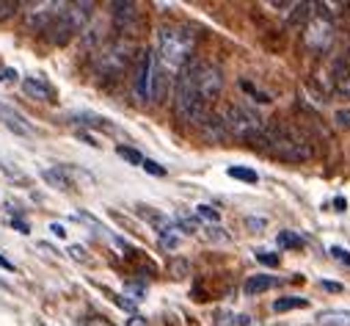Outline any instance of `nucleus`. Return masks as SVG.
Instances as JSON below:
<instances>
[{
	"label": "nucleus",
	"mask_w": 350,
	"mask_h": 326,
	"mask_svg": "<svg viewBox=\"0 0 350 326\" xmlns=\"http://www.w3.org/2000/svg\"><path fill=\"white\" fill-rule=\"evenodd\" d=\"M193 47H196V31L185 23H163L157 28V55H154V64L165 72V75H174L191 61L193 55Z\"/></svg>",
	"instance_id": "1"
},
{
	"label": "nucleus",
	"mask_w": 350,
	"mask_h": 326,
	"mask_svg": "<svg viewBox=\"0 0 350 326\" xmlns=\"http://www.w3.org/2000/svg\"><path fill=\"white\" fill-rule=\"evenodd\" d=\"M262 141H265V149L279 158V160H287V163H306L314 149L306 138V133L287 122V119H273V122H265V130H262Z\"/></svg>",
	"instance_id": "2"
},
{
	"label": "nucleus",
	"mask_w": 350,
	"mask_h": 326,
	"mask_svg": "<svg viewBox=\"0 0 350 326\" xmlns=\"http://www.w3.org/2000/svg\"><path fill=\"white\" fill-rule=\"evenodd\" d=\"M174 114H177L180 122L185 125H202L204 116L210 114V105L199 97L196 86H193V77H191V69L188 64L177 72V77H174Z\"/></svg>",
	"instance_id": "3"
},
{
	"label": "nucleus",
	"mask_w": 350,
	"mask_h": 326,
	"mask_svg": "<svg viewBox=\"0 0 350 326\" xmlns=\"http://www.w3.org/2000/svg\"><path fill=\"white\" fill-rule=\"evenodd\" d=\"M229 138H245L251 141L254 147H262L265 149V141H262V130H265V122L259 119L256 111H251L248 105H240V103H229L218 111Z\"/></svg>",
	"instance_id": "4"
},
{
	"label": "nucleus",
	"mask_w": 350,
	"mask_h": 326,
	"mask_svg": "<svg viewBox=\"0 0 350 326\" xmlns=\"http://www.w3.org/2000/svg\"><path fill=\"white\" fill-rule=\"evenodd\" d=\"M92 14H94V3H89V0H83V3H64L58 17L53 20V25L44 31L47 42L58 45V47L66 45L72 36L85 31V25L92 23Z\"/></svg>",
	"instance_id": "5"
},
{
	"label": "nucleus",
	"mask_w": 350,
	"mask_h": 326,
	"mask_svg": "<svg viewBox=\"0 0 350 326\" xmlns=\"http://www.w3.org/2000/svg\"><path fill=\"white\" fill-rule=\"evenodd\" d=\"M133 58H135V42L116 36V39L105 42L100 50H94L92 66L103 77H116V75H122L133 64Z\"/></svg>",
	"instance_id": "6"
},
{
	"label": "nucleus",
	"mask_w": 350,
	"mask_h": 326,
	"mask_svg": "<svg viewBox=\"0 0 350 326\" xmlns=\"http://www.w3.org/2000/svg\"><path fill=\"white\" fill-rule=\"evenodd\" d=\"M314 9L317 12H312V17L306 20V25L301 31V39L312 53H328V47L334 45L336 28H334V20L328 17L325 6H314Z\"/></svg>",
	"instance_id": "7"
},
{
	"label": "nucleus",
	"mask_w": 350,
	"mask_h": 326,
	"mask_svg": "<svg viewBox=\"0 0 350 326\" xmlns=\"http://www.w3.org/2000/svg\"><path fill=\"white\" fill-rule=\"evenodd\" d=\"M188 69H191V77H193V86H196L199 97L207 105L215 103L221 97V92H224V75H221V69L215 64L199 61V58H191L188 61Z\"/></svg>",
	"instance_id": "8"
},
{
	"label": "nucleus",
	"mask_w": 350,
	"mask_h": 326,
	"mask_svg": "<svg viewBox=\"0 0 350 326\" xmlns=\"http://www.w3.org/2000/svg\"><path fill=\"white\" fill-rule=\"evenodd\" d=\"M111 20H113V31L122 39H135L144 28V17H141L138 6L130 3V0H116V3H111Z\"/></svg>",
	"instance_id": "9"
},
{
	"label": "nucleus",
	"mask_w": 350,
	"mask_h": 326,
	"mask_svg": "<svg viewBox=\"0 0 350 326\" xmlns=\"http://www.w3.org/2000/svg\"><path fill=\"white\" fill-rule=\"evenodd\" d=\"M64 9V3H55V0H36V3H25L23 12V28L31 34H44L53 20L58 17V12Z\"/></svg>",
	"instance_id": "10"
},
{
	"label": "nucleus",
	"mask_w": 350,
	"mask_h": 326,
	"mask_svg": "<svg viewBox=\"0 0 350 326\" xmlns=\"http://www.w3.org/2000/svg\"><path fill=\"white\" fill-rule=\"evenodd\" d=\"M152 72H154V53L144 50L135 64V77H133V92L141 103L152 100Z\"/></svg>",
	"instance_id": "11"
},
{
	"label": "nucleus",
	"mask_w": 350,
	"mask_h": 326,
	"mask_svg": "<svg viewBox=\"0 0 350 326\" xmlns=\"http://www.w3.org/2000/svg\"><path fill=\"white\" fill-rule=\"evenodd\" d=\"M0 122L17 136H33V127L28 125V119L20 111H14L12 105H6V103H0Z\"/></svg>",
	"instance_id": "12"
},
{
	"label": "nucleus",
	"mask_w": 350,
	"mask_h": 326,
	"mask_svg": "<svg viewBox=\"0 0 350 326\" xmlns=\"http://www.w3.org/2000/svg\"><path fill=\"white\" fill-rule=\"evenodd\" d=\"M199 133H202L207 141H213V144L229 141V133H226V127H224V122H221V116H218L215 111H210V114L204 116V122L199 125Z\"/></svg>",
	"instance_id": "13"
},
{
	"label": "nucleus",
	"mask_w": 350,
	"mask_h": 326,
	"mask_svg": "<svg viewBox=\"0 0 350 326\" xmlns=\"http://www.w3.org/2000/svg\"><path fill=\"white\" fill-rule=\"evenodd\" d=\"M279 285V277H268V274H254L243 282V293L245 296H259V293H268Z\"/></svg>",
	"instance_id": "14"
},
{
	"label": "nucleus",
	"mask_w": 350,
	"mask_h": 326,
	"mask_svg": "<svg viewBox=\"0 0 350 326\" xmlns=\"http://www.w3.org/2000/svg\"><path fill=\"white\" fill-rule=\"evenodd\" d=\"M23 92H25L31 100H42V103H50V100H53V89L44 84L42 77H25V80H23Z\"/></svg>",
	"instance_id": "15"
},
{
	"label": "nucleus",
	"mask_w": 350,
	"mask_h": 326,
	"mask_svg": "<svg viewBox=\"0 0 350 326\" xmlns=\"http://www.w3.org/2000/svg\"><path fill=\"white\" fill-rule=\"evenodd\" d=\"M103 45H105V28H103V23L85 25V31H83V47L85 50H100Z\"/></svg>",
	"instance_id": "16"
},
{
	"label": "nucleus",
	"mask_w": 350,
	"mask_h": 326,
	"mask_svg": "<svg viewBox=\"0 0 350 326\" xmlns=\"http://www.w3.org/2000/svg\"><path fill=\"white\" fill-rule=\"evenodd\" d=\"M317 326H350V310H323Z\"/></svg>",
	"instance_id": "17"
},
{
	"label": "nucleus",
	"mask_w": 350,
	"mask_h": 326,
	"mask_svg": "<svg viewBox=\"0 0 350 326\" xmlns=\"http://www.w3.org/2000/svg\"><path fill=\"white\" fill-rule=\"evenodd\" d=\"M168 277L171 279H188L191 277V260L188 258H183V255H174L171 260H168Z\"/></svg>",
	"instance_id": "18"
},
{
	"label": "nucleus",
	"mask_w": 350,
	"mask_h": 326,
	"mask_svg": "<svg viewBox=\"0 0 350 326\" xmlns=\"http://www.w3.org/2000/svg\"><path fill=\"white\" fill-rule=\"evenodd\" d=\"M42 177L53 188H58V191H69L72 188V180H69V172L66 169H42Z\"/></svg>",
	"instance_id": "19"
},
{
	"label": "nucleus",
	"mask_w": 350,
	"mask_h": 326,
	"mask_svg": "<svg viewBox=\"0 0 350 326\" xmlns=\"http://www.w3.org/2000/svg\"><path fill=\"white\" fill-rule=\"evenodd\" d=\"M309 307V299L304 296H282L273 301V312H290V310H306Z\"/></svg>",
	"instance_id": "20"
},
{
	"label": "nucleus",
	"mask_w": 350,
	"mask_h": 326,
	"mask_svg": "<svg viewBox=\"0 0 350 326\" xmlns=\"http://www.w3.org/2000/svg\"><path fill=\"white\" fill-rule=\"evenodd\" d=\"M276 243H279V249H301L304 247V238L295 235V232H290V229H284V232L276 235Z\"/></svg>",
	"instance_id": "21"
},
{
	"label": "nucleus",
	"mask_w": 350,
	"mask_h": 326,
	"mask_svg": "<svg viewBox=\"0 0 350 326\" xmlns=\"http://www.w3.org/2000/svg\"><path fill=\"white\" fill-rule=\"evenodd\" d=\"M226 175L234 177V180H243V183H256V180H259L256 172H254V169H245V166H229Z\"/></svg>",
	"instance_id": "22"
},
{
	"label": "nucleus",
	"mask_w": 350,
	"mask_h": 326,
	"mask_svg": "<svg viewBox=\"0 0 350 326\" xmlns=\"http://www.w3.org/2000/svg\"><path fill=\"white\" fill-rule=\"evenodd\" d=\"M116 155L124 158L127 163H133V166H141V163H144V155H141L138 149H133V147H124V144L116 147Z\"/></svg>",
	"instance_id": "23"
},
{
	"label": "nucleus",
	"mask_w": 350,
	"mask_h": 326,
	"mask_svg": "<svg viewBox=\"0 0 350 326\" xmlns=\"http://www.w3.org/2000/svg\"><path fill=\"white\" fill-rule=\"evenodd\" d=\"M213 323L215 326H234V323H240V318L234 312H229V310H215L213 312Z\"/></svg>",
	"instance_id": "24"
},
{
	"label": "nucleus",
	"mask_w": 350,
	"mask_h": 326,
	"mask_svg": "<svg viewBox=\"0 0 350 326\" xmlns=\"http://www.w3.org/2000/svg\"><path fill=\"white\" fill-rule=\"evenodd\" d=\"M17 9H20L17 0H0V23L9 20V17H14V14H17Z\"/></svg>",
	"instance_id": "25"
},
{
	"label": "nucleus",
	"mask_w": 350,
	"mask_h": 326,
	"mask_svg": "<svg viewBox=\"0 0 350 326\" xmlns=\"http://www.w3.org/2000/svg\"><path fill=\"white\" fill-rule=\"evenodd\" d=\"M196 216H199V218H207V221H213V224L221 221V213H218L213 205H199V208H196Z\"/></svg>",
	"instance_id": "26"
},
{
	"label": "nucleus",
	"mask_w": 350,
	"mask_h": 326,
	"mask_svg": "<svg viewBox=\"0 0 350 326\" xmlns=\"http://www.w3.org/2000/svg\"><path fill=\"white\" fill-rule=\"evenodd\" d=\"M204 238L213 240V243H226V240H229V235H226L221 227H207V229H204Z\"/></svg>",
	"instance_id": "27"
},
{
	"label": "nucleus",
	"mask_w": 350,
	"mask_h": 326,
	"mask_svg": "<svg viewBox=\"0 0 350 326\" xmlns=\"http://www.w3.org/2000/svg\"><path fill=\"white\" fill-rule=\"evenodd\" d=\"M334 125L342 127V130H350V108H339L334 114Z\"/></svg>",
	"instance_id": "28"
},
{
	"label": "nucleus",
	"mask_w": 350,
	"mask_h": 326,
	"mask_svg": "<svg viewBox=\"0 0 350 326\" xmlns=\"http://www.w3.org/2000/svg\"><path fill=\"white\" fill-rule=\"evenodd\" d=\"M141 169H146L149 175H154V177H165V169L160 166L157 160H149V158H144V163H141Z\"/></svg>",
	"instance_id": "29"
},
{
	"label": "nucleus",
	"mask_w": 350,
	"mask_h": 326,
	"mask_svg": "<svg viewBox=\"0 0 350 326\" xmlns=\"http://www.w3.org/2000/svg\"><path fill=\"white\" fill-rule=\"evenodd\" d=\"M240 86H243V89H245V92H248V95H251V97H254L256 103H271V97H268L265 92H259V89H254V86L248 84V80H243V84H240Z\"/></svg>",
	"instance_id": "30"
},
{
	"label": "nucleus",
	"mask_w": 350,
	"mask_h": 326,
	"mask_svg": "<svg viewBox=\"0 0 350 326\" xmlns=\"http://www.w3.org/2000/svg\"><path fill=\"white\" fill-rule=\"evenodd\" d=\"M254 258H256V260H259L262 266H271V268L282 263V260H279V255H273V252H256Z\"/></svg>",
	"instance_id": "31"
},
{
	"label": "nucleus",
	"mask_w": 350,
	"mask_h": 326,
	"mask_svg": "<svg viewBox=\"0 0 350 326\" xmlns=\"http://www.w3.org/2000/svg\"><path fill=\"white\" fill-rule=\"evenodd\" d=\"M331 258H334L336 263H342V266L350 268V252H347V249H342V247H331Z\"/></svg>",
	"instance_id": "32"
},
{
	"label": "nucleus",
	"mask_w": 350,
	"mask_h": 326,
	"mask_svg": "<svg viewBox=\"0 0 350 326\" xmlns=\"http://www.w3.org/2000/svg\"><path fill=\"white\" fill-rule=\"evenodd\" d=\"M85 326H116V323H113V321H108L105 315H89Z\"/></svg>",
	"instance_id": "33"
},
{
	"label": "nucleus",
	"mask_w": 350,
	"mask_h": 326,
	"mask_svg": "<svg viewBox=\"0 0 350 326\" xmlns=\"http://www.w3.org/2000/svg\"><path fill=\"white\" fill-rule=\"evenodd\" d=\"M69 255H72L75 260H80V263H89V252H85L83 247H69Z\"/></svg>",
	"instance_id": "34"
},
{
	"label": "nucleus",
	"mask_w": 350,
	"mask_h": 326,
	"mask_svg": "<svg viewBox=\"0 0 350 326\" xmlns=\"http://www.w3.org/2000/svg\"><path fill=\"white\" fill-rule=\"evenodd\" d=\"M12 80H17V69H12V66L0 69V84H12Z\"/></svg>",
	"instance_id": "35"
},
{
	"label": "nucleus",
	"mask_w": 350,
	"mask_h": 326,
	"mask_svg": "<svg viewBox=\"0 0 350 326\" xmlns=\"http://www.w3.org/2000/svg\"><path fill=\"white\" fill-rule=\"evenodd\" d=\"M320 288H323L325 293H342V290H345V288H342L339 282H325V279L320 282Z\"/></svg>",
	"instance_id": "36"
},
{
	"label": "nucleus",
	"mask_w": 350,
	"mask_h": 326,
	"mask_svg": "<svg viewBox=\"0 0 350 326\" xmlns=\"http://www.w3.org/2000/svg\"><path fill=\"white\" fill-rule=\"evenodd\" d=\"M245 227L256 232V229H262V227H265V218H254V216H248V218H245Z\"/></svg>",
	"instance_id": "37"
},
{
	"label": "nucleus",
	"mask_w": 350,
	"mask_h": 326,
	"mask_svg": "<svg viewBox=\"0 0 350 326\" xmlns=\"http://www.w3.org/2000/svg\"><path fill=\"white\" fill-rule=\"evenodd\" d=\"M50 232H53L55 238H66V229H64L61 224H50Z\"/></svg>",
	"instance_id": "38"
},
{
	"label": "nucleus",
	"mask_w": 350,
	"mask_h": 326,
	"mask_svg": "<svg viewBox=\"0 0 350 326\" xmlns=\"http://www.w3.org/2000/svg\"><path fill=\"white\" fill-rule=\"evenodd\" d=\"M127 326H146V318H141V315H133V318L127 321Z\"/></svg>",
	"instance_id": "39"
},
{
	"label": "nucleus",
	"mask_w": 350,
	"mask_h": 326,
	"mask_svg": "<svg viewBox=\"0 0 350 326\" xmlns=\"http://www.w3.org/2000/svg\"><path fill=\"white\" fill-rule=\"evenodd\" d=\"M12 224H14V227H17V229H20V232H28V224H25V221H20V218H14V221H12Z\"/></svg>",
	"instance_id": "40"
},
{
	"label": "nucleus",
	"mask_w": 350,
	"mask_h": 326,
	"mask_svg": "<svg viewBox=\"0 0 350 326\" xmlns=\"http://www.w3.org/2000/svg\"><path fill=\"white\" fill-rule=\"evenodd\" d=\"M0 266H3V268H6V271H14V263H9V260H6V258H3V255H0Z\"/></svg>",
	"instance_id": "41"
}]
</instances>
